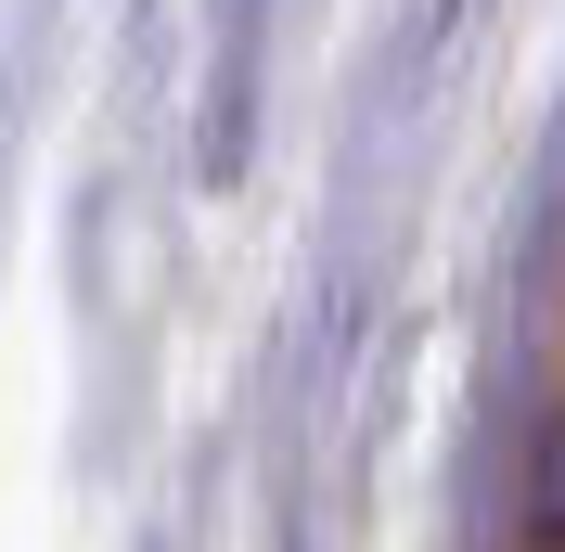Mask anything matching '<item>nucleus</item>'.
<instances>
[{"instance_id": "1", "label": "nucleus", "mask_w": 565, "mask_h": 552, "mask_svg": "<svg viewBox=\"0 0 565 552\" xmlns=\"http://www.w3.org/2000/svg\"><path fill=\"white\" fill-rule=\"evenodd\" d=\"M527 514H540V552H565V412L540 424V463H527Z\"/></svg>"}]
</instances>
